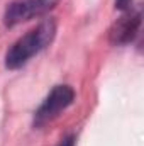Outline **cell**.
Returning <instances> with one entry per match:
<instances>
[{
	"instance_id": "1",
	"label": "cell",
	"mask_w": 144,
	"mask_h": 146,
	"mask_svg": "<svg viewBox=\"0 0 144 146\" xmlns=\"http://www.w3.org/2000/svg\"><path fill=\"white\" fill-rule=\"evenodd\" d=\"M54 36H56V21L44 19L41 24H37L27 34L19 37L9 48L5 54V68L7 70L22 68L32 56L39 54L42 49H46L53 42Z\"/></svg>"
},
{
	"instance_id": "5",
	"label": "cell",
	"mask_w": 144,
	"mask_h": 146,
	"mask_svg": "<svg viewBox=\"0 0 144 146\" xmlns=\"http://www.w3.org/2000/svg\"><path fill=\"white\" fill-rule=\"evenodd\" d=\"M132 2L134 0H115V9L122 10V12H127V10L132 9Z\"/></svg>"
},
{
	"instance_id": "4",
	"label": "cell",
	"mask_w": 144,
	"mask_h": 146,
	"mask_svg": "<svg viewBox=\"0 0 144 146\" xmlns=\"http://www.w3.org/2000/svg\"><path fill=\"white\" fill-rule=\"evenodd\" d=\"M141 22H143V14L139 9H131L127 12H124L108 29V41L114 46H126L129 42H132L141 29Z\"/></svg>"
},
{
	"instance_id": "6",
	"label": "cell",
	"mask_w": 144,
	"mask_h": 146,
	"mask_svg": "<svg viewBox=\"0 0 144 146\" xmlns=\"http://www.w3.org/2000/svg\"><path fill=\"white\" fill-rule=\"evenodd\" d=\"M75 141H76V139H75V136L70 134V136H65V138L59 141V145H58V146H75Z\"/></svg>"
},
{
	"instance_id": "2",
	"label": "cell",
	"mask_w": 144,
	"mask_h": 146,
	"mask_svg": "<svg viewBox=\"0 0 144 146\" xmlns=\"http://www.w3.org/2000/svg\"><path fill=\"white\" fill-rule=\"evenodd\" d=\"M75 102V90L70 85H56L48 97L42 100V104L34 112V127H42L48 122H53L63 110H66Z\"/></svg>"
},
{
	"instance_id": "3",
	"label": "cell",
	"mask_w": 144,
	"mask_h": 146,
	"mask_svg": "<svg viewBox=\"0 0 144 146\" xmlns=\"http://www.w3.org/2000/svg\"><path fill=\"white\" fill-rule=\"evenodd\" d=\"M59 0H12L7 3L3 12L5 27H15L34 17L46 15L51 12Z\"/></svg>"
}]
</instances>
